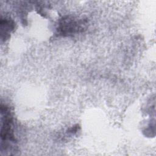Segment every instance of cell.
<instances>
[{"label":"cell","mask_w":156,"mask_h":156,"mask_svg":"<svg viewBox=\"0 0 156 156\" xmlns=\"http://www.w3.org/2000/svg\"><path fill=\"white\" fill-rule=\"evenodd\" d=\"M80 25L81 24L73 19L64 18L60 23L57 30L59 35L68 36L73 35L81 29Z\"/></svg>","instance_id":"obj_1"},{"label":"cell","mask_w":156,"mask_h":156,"mask_svg":"<svg viewBox=\"0 0 156 156\" xmlns=\"http://www.w3.org/2000/svg\"><path fill=\"white\" fill-rule=\"evenodd\" d=\"M1 38L7 39L9 37V34L14 29V23L10 19L1 18Z\"/></svg>","instance_id":"obj_2"}]
</instances>
